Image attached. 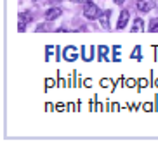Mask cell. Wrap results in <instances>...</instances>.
Wrapping results in <instances>:
<instances>
[{
  "mask_svg": "<svg viewBox=\"0 0 158 145\" xmlns=\"http://www.w3.org/2000/svg\"><path fill=\"white\" fill-rule=\"evenodd\" d=\"M110 16H111V10H104L101 16H99V21H101V26L104 29H108L110 26H108V19H110Z\"/></svg>",
  "mask_w": 158,
  "mask_h": 145,
  "instance_id": "cell-5",
  "label": "cell"
},
{
  "mask_svg": "<svg viewBox=\"0 0 158 145\" xmlns=\"http://www.w3.org/2000/svg\"><path fill=\"white\" fill-rule=\"evenodd\" d=\"M127 21H129V10H122L120 14V19H118V24H116V28L118 29H123L127 26Z\"/></svg>",
  "mask_w": 158,
  "mask_h": 145,
  "instance_id": "cell-4",
  "label": "cell"
},
{
  "mask_svg": "<svg viewBox=\"0 0 158 145\" xmlns=\"http://www.w3.org/2000/svg\"><path fill=\"white\" fill-rule=\"evenodd\" d=\"M155 31H158V24H156V28H155Z\"/></svg>",
  "mask_w": 158,
  "mask_h": 145,
  "instance_id": "cell-13",
  "label": "cell"
},
{
  "mask_svg": "<svg viewBox=\"0 0 158 145\" xmlns=\"http://www.w3.org/2000/svg\"><path fill=\"white\" fill-rule=\"evenodd\" d=\"M30 19H31V16L30 14H19V31H24V21H26V23H28Z\"/></svg>",
  "mask_w": 158,
  "mask_h": 145,
  "instance_id": "cell-6",
  "label": "cell"
},
{
  "mask_svg": "<svg viewBox=\"0 0 158 145\" xmlns=\"http://www.w3.org/2000/svg\"><path fill=\"white\" fill-rule=\"evenodd\" d=\"M49 2H51V4L54 5V4H59V2H63V0H49Z\"/></svg>",
  "mask_w": 158,
  "mask_h": 145,
  "instance_id": "cell-11",
  "label": "cell"
},
{
  "mask_svg": "<svg viewBox=\"0 0 158 145\" xmlns=\"http://www.w3.org/2000/svg\"><path fill=\"white\" fill-rule=\"evenodd\" d=\"M115 2H116V4H118V5H120V4H123L125 0H115Z\"/></svg>",
  "mask_w": 158,
  "mask_h": 145,
  "instance_id": "cell-12",
  "label": "cell"
},
{
  "mask_svg": "<svg viewBox=\"0 0 158 145\" xmlns=\"http://www.w3.org/2000/svg\"><path fill=\"white\" fill-rule=\"evenodd\" d=\"M90 50H92V48H87V52L84 54V59H85V61H90V57H92V52H90Z\"/></svg>",
  "mask_w": 158,
  "mask_h": 145,
  "instance_id": "cell-9",
  "label": "cell"
},
{
  "mask_svg": "<svg viewBox=\"0 0 158 145\" xmlns=\"http://www.w3.org/2000/svg\"><path fill=\"white\" fill-rule=\"evenodd\" d=\"M64 57L68 59V61H75V59H77V54L73 52V47L66 48V50H64Z\"/></svg>",
  "mask_w": 158,
  "mask_h": 145,
  "instance_id": "cell-7",
  "label": "cell"
},
{
  "mask_svg": "<svg viewBox=\"0 0 158 145\" xmlns=\"http://www.w3.org/2000/svg\"><path fill=\"white\" fill-rule=\"evenodd\" d=\"M84 16L87 19H96L101 16V10H99V7L94 2H87V4L84 5Z\"/></svg>",
  "mask_w": 158,
  "mask_h": 145,
  "instance_id": "cell-1",
  "label": "cell"
},
{
  "mask_svg": "<svg viewBox=\"0 0 158 145\" xmlns=\"http://www.w3.org/2000/svg\"><path fill=\"white\" fill-rule=\"evenodd\" d=\"M33 2H38V0H33Z\"/></svg>",
  "mask_w": 158,
  "mask_h": 145,
  "instance_id": "cell-14",
  "label": "cell"
},
{
  "mask_svg": "<svg viewBox=\"0 0 158 145\" xmlns=\"http://www.w3.org/2000/svg\"><path fill=\"white\" fill-rule=\"evenodd\" d=\"M127 85H129V86H134L135 81H134V80H129V81H127Z\"/></svg>",
  "mask_w": 158,
  "mask_h": 145,
  "instance_id": "cell-10",
  "label": "cell"
},
{
  "mask_svg": "<svg viewBox=\"0 0 158 145\" xmlns=\"http://www.w3.org/2000/svg\"><path fill=\"white\" fill-rule=\"evenodd\" d=\"M155 5V0H137V9L141 12H148V10L153 9Z\"/></svg>",
  "mask_w": 158,
  "mask_h": 145,
  "instance_id": "cell-2",
  "label": "cell"
},
{
  "mask_svg": "<svg viewBox=\"0 0 158 145\" xmlns=\"http://www.w3.org/2000/svg\"><path fill=\"white\" fill-rule=\"evenodd\" d=\"M143 21H141V19H135V21H134V26H132V31H143Z\"/></svg>",
  "mask_w": 158,
  "mask_h": 145,
  "instance_id": "cell-8",
  "label": "cell"
},
{
  "mask_svg": "<svg viewBox=\"0 0 158 145\" xmlns=\"http://www.w3.org/2000/svg\"><path fill=\"white\" fill-rule=\"evenodd\" d=\"M61 12H63V10H61L59 7L49 9V10H47V14H45V19H47V21H54L56 17H59V16H61Z\"/></svg>",
  "mask_w": 158,
  "mask_h": 145,
  "instance_id": "cell-3",
  "label": "cell"
}]
</instances>
